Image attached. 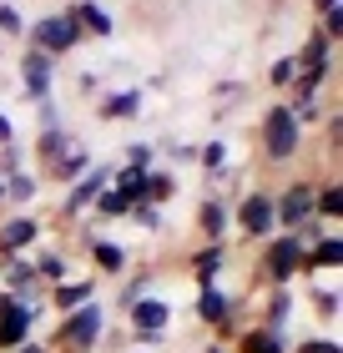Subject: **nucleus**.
<instances>
[{"label":"nucleus","instance_id":"obj_1","mask_svg":"<svg viewBox=\"0 0 343 353\" xmlns=\"http://www.w3.org/2000/svg\"><path fill=\"white\" fill-rule=\"evenodd\" d=\"M36 152H41L46 176H51V182H81V176L91 172L86 141H81L76 132H66V126H56V132H41V137H36Z\"/></svg>","mask_w":343,"mask_h":353},{"label":"nucleus","instance_id":"obj_2","mask_svg":"<svg viewBox=\"0 0 343 353\" xmlns=\"http://www.w3.org/2000/svg\"><path fill=\"white\" fill-rule=\"evenodd\" d=\"M101 339H106V313H101V303H86V308L66 313V318H61V328H56V348H61V353H91Z\"/></svg>","mask_w":343,"mask_h":353},{"label":"nucleus","instance_id":"obj_3","mask_svg":"<svg viewBox=\"0 0 343 353\" xmlns=\"http://www.w3.org/2000/svg\"><path fill=\"white\" fill-rule=\"evenodd\" d=\"M26 36H30V51H41V56H66L81 46V26L71 21V10H51V15H41L36 26H26Z\"/></svg>","mask_w":343,"mask_h":353},{"label":"nucleus","instance_id":"obj_4","mask_svg":"<svg viewBox=\"0 0 343 353\" xmlns=\"http://www.w3.org/2000/svg\"><path fill=\"white\" fill-rule=\"evenodd\" d=\"M303 147V121L293 117V106H273L263 117V157L268 162H288V157H298Z\"/></svg>","mask_w":343,"mask_h":353},{"label":"nucleus","instance_id":"obj_5","mask_svg":"<svg viewBox=\"0 0 343 353\" xmlns=\"http://www.w3.org/2000/svg\"><path fill=\"white\" fill-rule=\"evenodd\" d=\"M303 252H308V248H303L293 232H277L273 243L263 248V278H268L273 288H288V283L303 272Z\"/></svg>","mask_w":343,"mask_h":353},{"label":"nucleus","instance_id":"obj_6","mask_svg":"<svg viewBox=\"0 0 343 353\" xmlns=\"http://www.w3.org/2000/svg\"><path fill=\"white\" fill-rule=\"evenodd\" d=\"M126 323H132V339L137 343H161V339H167V328H172V303L146 293L141 303L126 308Z\"/></svg>","mask_w":343,"mask_h":353},{"label":"nucleus","instance_id":"obj_7","mask_svg":"<svg viewBox=\"0 0 343 353\" xmlns=\"http://www.w3.org/2000/svg\"><path fill=\"white\" fill-rule=\"evenodd\" d=\"M233 222L242 237H253V243H268V237L277 232V217H273V197L268 192H248L237 207H233Z\"/></svg>","mask_w":343,"mask_h":353},{"label":"nucleus","instance_id":"obj_8","mask_svg":"<svg viewBox=\"0 0 343 353\" xmlns=\"http://www.w3.org/2000/svg\"><path fill=\"white\" fill-rule=\"evenodd\" d=\"M313 197H318V187L313 182H293V187H283L273 197V217H277V228L283 232H298L308 217H318L313 212Z\"/></svg>","mask_w":343,"mask_h":353},{"label":"nucleus","instance_id":"obj_9","mask_svg":"<svg viewBox=\"0 0 343 353\" xmlns=\"http://www.w3.org/2000/svg\"><path fill=\"white\" fill-rule=\"evenodd\" d=\"M41 323V303H15L0 313V353H15L21 343H30V328Z\"/></svg>","mask_w":343,"mask_h":353},{"label":"nucleus","instance_id":"obj_10","mask_svg":"<svg viewBox=\"0 0 343 353\" xmlns=\"http://www.w3.org/2000/svg\"><path fill=\"white\" fill-rule=\"evenodd\" d=\"M51 86H56V61L41 51H26L21 56V91L41 106V101H51Z\"/></svg>","mask_w":343,"mask_h":353},{"label":"nucleus","instance_id":"obj_11","mask_svg":"<svg viewBox=\"0 0 343 353\" xmlns=\"http://www.w3.org/2000/svg\"><path fill=\"white\" fill-rule=\"evenodd\" d=\"M111 182V167H91L81 182H71V192H66V207H61V217H86L91 212V202L101 197V187Z\"/></svg>","mask_w":343,"mask_h":353},{"label":"nucleus","instance_id":"obj_12","mask_svg":"<svg viewBox=\"0 0 343 353\" xmlns=\"http://www.w3.org/2000/svg\"><path fill=\"white\" fill-rule=\"evenodd\" d=\"M41 243V222L36 217H6L0 222V258H10V252H26Z\"/></svg>","mask_w":343,"mask_h":353},{"label":"nucleus","instance_id":"obj_13","mask_svg":"<svg viewBox=\"0 0 343 353\" xmlns=\"http://www.w3.org/2000/svg\"><path fill=\"white\" fill-rule=\"evenodd\" d=\"M46 303H51V308H61V313H76V308H86V303H96V283H91V278H66V283H51Z\"/></svg>","mask_w":343,"mask_h":353},{"label":"nucleus","instance_id":"obj_14","mask_svg":"<svg viewBox=\"0 0 343 353\" xmlns=\"http://www.w3.org/2000/svg\"><path fill=\"white\" fill-rule=\"evenodd\" d=\"M86 252H91L96 272H106V278H121V272L132 268V252H126L121 243H111V237H91V243H86Z\"/></svg>","mask_w":343,"mask_h":353},{"label":"nucleus","instance_id":"obj_15","mask_svg":"<svg viewBox=\"0 0 343 353\" xmlns=\"http://www.w3.org/2000/svg\"><path fill=\"white\" fill-rule=\"evenodd\" d=\"M338 263H343V237H338V232H329V237H318V243H313V248L303 252V272H323V268L333 272Z\"/></svg>","mask_w":343,"mask_h":353},{"label":"nucleus","instance_id":"obj_16","mask_svg":"<svg viewBox=\"0 0 343 353\" xmlns=\"http://www.w3.org/2000/svg\"><path fill=\"white\" fill-rule=\"evenodd\" d=\"M71 21L81 26V36H101V41L117 30V26H111V15L96 6V0H76V6H71Z\"/></svg>","mask_w":343,"mask_h":353},{"label":"nucleus","instance_id":"obj_17","mask_svg":"<svg viewBox=\"0 0 343 353\" xmlns=\"http://www.w3.org/2000/svg\"><path fill=\"white\" fill-rule=\"evenodd\" d=\"M237 353H288V339L277 328H242L237 333Z\"/></svg>","mask_w":343,"mask_h":353},{"label":"nucleus","instance_id":"obj_18","mask_svg":"<svg viewBox=\"0 0 343 353\" xmlns=\"http://www.w3.org/2000/svg\"><path fill=\"white\" fill-rule=\"evenodd\" d=\"M137 111H141V86H126V91L96 101V117L101 121H121V117H137Z\"/></svg>","mask_w":343,"mask_h":353},{"label":"nucleus","instance_id":"obj_19","mask_svg":"<svg viewBox=\"0 0 343 353\" xmlns=\"http://www.w3.org/2000/svg\"><path fill=\"white\" fill-rule=\"evenodd\" d=\"M227 222H233V212H227V202H217V197H207V202L197 207V228L207 232V243H222Z\"/></svg>","mask_w":343,"mask_h":353},{"label":"nucleus","instance_id":"obj_20","mask_svg":"<svg viewBox=\"0 0 343 353\" xmlns=\"http://www.w3.org/2000/svg\"><path fill=\"white\" fill-rule=\"evenodd\" d=\"M313 212H318V222L338 228V217H343V187H338V176H329V182L318 187V197H313Z\"/></svg>","mask_w":343,"mask_h":353},{"label":"nucleus","instance_id":"obj_21","mask_svg":"<svg viewBox=\"0 0 343 353\" xmlns=\"http://www.w3.org/2000/svg\"><path fill=\"white\" fill-rule=\"evenodd\" d=\"M293 61H298V71H323V76H329V66H333V46L313 30V36L303 41V56H293Z\"/></svg>","mask_w":343,"mask_h":353},{"label":"nucleus","instance_id":"obj_22","mask_svg":"<svg viewBox=\"0 0 343 353\" xmlns=\"http://www.w3.org/2000/svg\"><path fill=\"white\" fill-rule=\"evenodd\" d=\"M0 187H6V202H10V207H26V202H36V192H41V182H36L30 172H10Z\"/></svg>","mask_w":343,"mask_h":353},{"label":"nucleus","instance_id":"obj_23","mask_svg":"<svg viewBox=\"0 0 343 353\" xmlns=\"http://www.w3.org/2000/svg\"><path fill=\"white\" fill-rule=\"evenodd\" d=\"M288 313H293V293H288V288H273V293H268V308H263V328H277V333H283Z\"/></svg>","mask_w":343,"mask_h":353},{"label":"nucleus","instance_id":"obj_24","mask_svg":"<svg viewBox=\"0 0 343 353\" xmlns=\"http://www.w3.org/2000/svg\"><path fill=\"white\" fill-rule=\"evenodd\" d=\"M91 212H96V217H111V222H117V217H132V202H126L121 192L106 182V187H101V197L91 202Z\"/></svg>","mask_w":343,"mask_h":353},{"label":"nucleus","instance_id":"obj_25","mask_svg":"<svg viewBox=\"0 0 343 353\" xmlns=\"http://www.w3.org/2000/svg\"><path fill=\"white\" fill-rule=\"evenodd\" d=\"M217 268H222V243H207L197 258H192V272H197V288L202 283H217Z\"/></svg>","mask_w":343,"mask_h":353},{"label":"nucleus","instance_id":"obj_26","mask_svg":"<svg viewBox=\"0 0 343 353\" xmlns=\"http://www.w3.org/2000/svg\"><path fill=\"white\" fill-rule=\"evenodd\" d=\"M36 278L41 283H66V252H36Z\"/></svg>","mask_w":343,"mask_h":353},{"label":"nucleus","instance_id":"obj_27","mask_svg":"<svg viewBox=\"0 0 343 353\" xmlns=\"http://www.w3.org/2000/svg\"><path fill=\"white\" fill-rule=\"evenodd\" d=\"M172 192H177V182H172V172H146V207H161V202H172Z\"/></svg>","mask_w":343,"mask_h":353},{"label":"nucleus","instance_id":"obj_28","mask_svg":"<svg viewBox=\"0 0 343 353\" xmlns=\"http://www.w3.org/2000/svg\"><path fill=\"white\" fill-rule=\"evenodd\" d=\"M197 162H202L207 176H217V182H222V176H227V147H222V141H207V147L197 152Z\"/></svg>","mask_w":343,"mask_h":353},{"label":"nucleus","instance_id":"obj_29","mask_svg":"<svg viewBox=\"0 0 343 353\" xmlns=\"http://www.w3.org/2000/svg\"><path fill=\"white\" fill-rule=\"evenodd\" d=\"M293 76H298V61H293V56H277L273 66H268V86L288 91V86H293Z\"/></svg>","mask_w":343,"mask_h":353},{"label":"nucleus","instance_id":"obj_30","mask_svg":"<svg viewBox=\"0 0 343 353\" xmlns=\"http://www.w3.org/2000/svg\"><path fill=\"white\" fill-rule=\"evenodd\" d=\"M288 353H343V348H338V339H333V333H318V339H303V343H293Z\"/></svg>","mask_w":343,"mask_h":353},{"label":"nucleus","instance_id":"obj_31","mask_svg":"<svg viewBox=\"0 0 343 353\" xmlns=\"http://www.w3.org/2000/svg\"><path fill=\"white\" fill-rule=\"evenodd\" d=\"M146 288H152V272H137V278L121 288V313L132 308V303H141V298H146Z\"/></svg>","mask_w":343,"mask_h":353},{"label":"nucleus","instance_id":"obj_32","mask_svg":"<svg viewBox=\"0 0 343 353\" xmlns=\"http://www.w3.org/2000/svg\"><path fill=\"white\" fill-rule=\"evenodd\" d=\"M313 308L333 323V318H338V288H313Z\"/></svg>","mask_w":343,"mask_h":353},{"label":"nucleus","instance_id":"obj_33","mask_svg":"<svg viewBox=\"0 0 343 353\" xmlns=\"http://www.w3.org/2000/svg\"><path fill=\"white\" fill-rule=\"evenodd\" d=\"M132 222H137V228H146V232H161V207L137 202V207H132Z\"/></svg>","mask_w":343,"mask_h":353},{"label":"nucleus","instance_id":"obj_34","mask_svg":"<svg viewBox=\"0 0 343 353\" xmlns=\"http://www.w3.org/2000/svg\"><path fill=\"white\" fill-rule=\"evenodd\" d=\"M0 30H6V36H26L21 10H15V6H6V0H0Z\"/></svg>","mask_w":343,"mask_h":353},{"label":"nucleus","instance_id":"obj_35","mask_svg":"<svg viewBox=\"0 0 343 353\" xmlns=\"http://www.w3.org/2000/svg\"><path fill=\"white\" fill-rule=\"evenodd\" d=\"M10 172H21V147H15V141H10V147H0V182H6Z\"/></svg>","mask_w":343,"mask_h":353},{"label":"nucleus","instance_id":"obj_36","mask_svg":"<svg viewBox=\"0 0 343 353\" xmlns=\"http://www.w3.org/2000/svg\"><path fill=\"white\" fill-rule=\"evenodd\" d=\"M152 147H146V141H132V147H126V167H152Z\"/></svg>","mask_w":343,"mask_h":353},{"label":"nucleus","instance_id":"obj_37","mask_svg":"<svg viewBox=\"0 0 343 353\" xmlns=\"http://www.w3.org/2000/svg\"><path fill=\"white\" fill-rule=\"evenodd\" d=\"M61 126V111H56V101H41V132H56Z\"/></svg>","mask_w":343,"mask_h":353},{"label":"nucleus","instance_id":"obj_38","mask_svg":"<svg viewBox=\"0 0 343 353\" xmlns=\"http://www.w3.org/2000/svg\"><path fill=\"white\" fill-rule=\"evenodd\" d=\"M338 141H343V111H333L329 117V147L338 152Z\"/></svg>","mask_w":343,"mask_h":353},{"label":"nucleus","instance_id":"obj_39","mask_svg":"<svg viewBox=\"0 0 343 353\" xmlns=\"http://www.w3.org/2000/svg\"><path fill=\"white\" fill-rule=\"evenodd\" d=\"M10 141H15V121L0 111V147H10Z\"/></svg>","mask_w":343,"mask_h":353},{"label":"nucleus","instance_id":"obj_40","mask_svg":"<svg viewBox=\"0 0 343 353\" xmlns=\"http://www.w3.org/2000/svg\"><path fill=\"white\" fill-rule=\"evenodd\" d=\"M76 86H81V96H96V91H101V81H96L91 71H81V81H76Z\"/></svg>","mask_w":343,"mask_h":353},{"label":"nucleus","instance_id":"obj_41","mask_svg":"<svg viewBox=\"0 0 343 353\" xmlns=\"http://www.w3.org/2000/svg\"><path fill=\"white\" fill-rule=\"evenodd\" d=\"M313 10L318 15H333V10H343V0H313Z\"/></svg>","mask_w":343,"mask_h":353},{"label":"nucleus","instance_id":"obj_42","mask_svg":"<svg viewBox=\"0 0 343 353\" xmlns=\"http://www.w3.org/2000/svg\"><path fill=\"white\" fill-rule=\"evenodd\" d=\"M15 353H51V348H46V343H36V339H30V343H21V348H15Z\"/></svg>","mask_w":343,"mask_h":353},{"label":"nucleus","instance_id":"obj_43","mask_svg":"<svg viewBox=\"0 0 343 353\" xmlns=\"http://www.w3.org/2000/svg\"><path fill=\"white\" fill-rule=\"evenodd\" d=\"M6 308H15V293H6V288H0V313Z\"/></svg>","mask_w":343,"mask_h":353},{"label":"nucleus","instance_id":"obj_44","mask_svg":"<svg viewBox=\"0 0 343 353\" xmlns=\"http://www.w3.org/2000/svg\"><path fill=\"white\" fill-rule=\"evenodd\" d=\"M202 353H227V348H222V343H207V348H202Z\"/></svg>","mask_w":343,"mask_h":353},{"label":"nucleus","instance_id":"obj_45","mask_svg":"<svg viewBox=\"0 0 343 353\" xmlns=\"http://www.w3.org/2000/svg\"><path fill=\"white\" fill-rule=\"evenodd\" d=\"M0 202H6V187H0Z\"/></svg>","mask_w":343,"mask_h":353}]
</instances>
